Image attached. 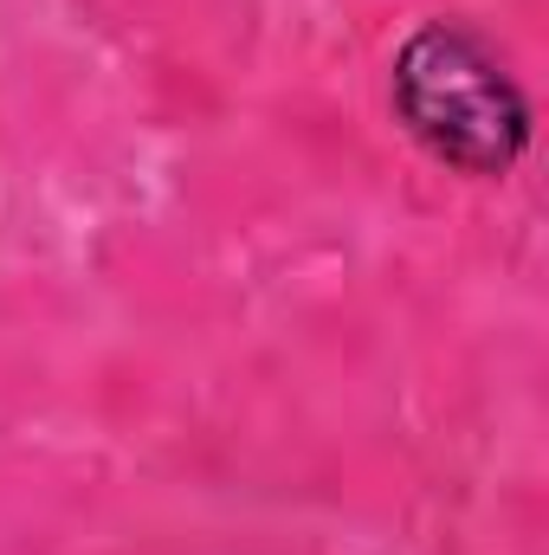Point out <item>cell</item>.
Wrapping results in <instances>:
<instances>
[{"label": "cell", "instance_id": "6da1fadb", "mask_svg": "<svg viewBox=\"0 0 549 555\" xmlns=\"http://www.w3.org/2000/svg\"><path fill=\"white\" fill-rule=\"evenodd\" d=\"M395 111L439 162L498 175L531 142V111L472 26H420L395 59Z\"/></svg>", "mask_w": 549, "mask_h": 555}]
</instances>
